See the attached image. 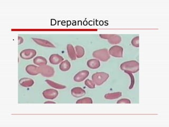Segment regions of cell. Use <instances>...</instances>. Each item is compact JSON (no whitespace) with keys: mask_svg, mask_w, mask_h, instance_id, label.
Wrapping results in <instances>:
<instances>
[{"mask_svg":"<svg viewBox=\"0 0 169 127\" xmlns=\"http://www.w3.org/2000/svg\"><path fill=\"white\" fill-rule=\"evenodd\" d=\"M139 62L136 61H129L125 62L121 64L120 68L122 71L130 73H136L139 71Z\"/></svg>","mask_w":169,"mask_h":127,"instance_id":"cell-1","label":"cell"},{"mask_svg":"<svg viewBox=\"0 0 169 127\" xmlns=\"http://www.w3.org/2000/svg\"><path fill=\"white\" fill-rule=\"evenodd\" d=\"M109 77V74L105 72H97L91 76L92 81L95 84L100 86L105 83Z\"/></svg>","mask_w":169,"mask_h":127,"instance_id":"cell-2","label":"cell"},{"mask_svg":"<svg viewBox=\"0 0 169 127\" xmlns=\"http://www.w3.org/2000/svg\"><path fill=\"white\" fill-rule=\"evenodd\" d=\"M93 56L102 62H107L110 58V55L107 49L103 48L97 50L93 52Z\"/></svg>","mask_w":169,"mask_h":127,"instance_id":"cell-3","label":"cell"},{"mask_svg":"<svg viewBox=\"0 0 169 127\" xmlns=\"http://www.w3.org/2000/svg\"><path fill=\"white\" fill-rule=\"evenodd\" d=\"M54 69L53 67L49 65H44L39 67V73L46 77H53L54 74Z\"/></svg>","mask_w":169,"mask_h":127,"instance_id":"cell-4","label":"cell"},{"mask_svg":"<svg viewBox=\"0 0 169 127\" xmlns=\"http://www.w3.org/2000/svg\"><path fill=\"white\" fill-rule=\"evenodd\" d=\"M99 37L103 39H107L110 44H119L122 41L121 37L117 34H99Z\"/></svg>","mask_w":169,"mask_h":127,"instance_id":"cell-5","label":"cell"},{"mask_svg":"<svg viewBox=\"0 0 169 127\" xmlns=\"http://www.w3.org/2000/svg\"><path fill=\"white\" fill-rule=\"evenodd\" d=\"M109 54L112 56L116 58H122L123 56V48L119 46H113L109 49Z\"/></svg>","mask_w":169,"mask_h":127,"instance_id":"cell-6","label":"cell"},{"mask_svg":"<svg viewBox=\"0 0 169 127\" xmlns=\"http://www.w3.org/2000/svg\"><path fill=\"white\" fill-rule=\"evenodd\" d=\"M36 54V51L33 49H26L21 51L20 56L23 59L29 60L33 58Z\"/></svg>","mask_w":169,"mask_h":127,"instance_id":"cell-7","label":"cell"},{"mask_svg":"<svg viewBox=\"0 0 169 127\" xmlns=\"http://www.w3.org/2000/svg\"><path fill=\"white\" fill-rule=\"evenodd\" d=\"M58 94V91L54 89H47L42 92V95L44 98L49 100L56 99Z\"/></svg>","mask_w":169,"mask_h":127,"instance_id":"cell-8","label":"cell"},{"mask_svg":"<svg viewBox=\"0 0 169 127\" xmlns=\"http://www.w3.org/2000/svg\"><path fill=\"white\" fill-rule=\"evenodd\" d=\"M89 75V72L87 70H83L77 73L74 77V80L76 82H81L84 81Z\"/></svg>","mask_w":169,"mask_h":127,"instance_id":"cell-9","label":"cell"},{"mask_svg":"<svg viewBox=\"0 0 169 127\" xmlns=\"http://www.w3.org/2000/svg\"><path fill=\"white\" fill-rule=\"evenodd\" d=\"M32 40L34 41L36 44H39L41 46L49 47V48H54L55 47L54 44L47 40H44L42 39L36 38H32Z\"/></svg>","mask_w":169,"mask_h":127,"instance_id":"cell-10","label":"cell"},{"mask_svg":"<svg viewBox=\"0 0 169 127\" xmlns=\"http://www.w3.org/2000/svg\"><path fill=\"white\" fill-rule=\"evenodd\" d=\"M71 94L74 97H81L86 94V91L80 87H74L71 90Z\"/></svg>","mask_w":169,"mask_h":127,"instance_id":"cell-11","label":"cell"},{"mask_svg":"<svg viewBox=\"0 0 169 127\" xmlns=\"http://www.w3.org/2000/svg\"><path fill=\"white\" fill-rule=\"evenodd\" d=\"M64 58L60 55L54 54L51 55L49 57V62L53 65H58L63 62Z\"/></svg>","mask_w":169,"mask_h":127,"instance_id":"cell-12","label":"cell"},{"mask_svg":"<svg viewBox=\"0 0 169 127\" xmlns=\"http://www.w3.org/2000/svg\"><path fill=\"white\" fill-rule=\"evenodd\" d=\"M26 71L28 74L32 76L39 74V67L34 65H29L26 67Z\"/></svg>","mask_w":169,"mask_h":127,"instance_id":"cell-13","label":"cell"},{"mask_svg":"<svg viewBox=\"0 0 169 127\" xmlns=\"http://www.w3.org/2000/svg\"><path fill=\"white\" fill-rule=\"evenodd\" d=\"M87 65L89 68L95 69H98L101 66V63L97 59H91L87 61Z\"/></svg>","mask_w":169,"mask_h":127,"instance_id":"cell-14","label":"cell"},{"mask_svg":"<svg viewBox=\"0 0 169 127\" xmlns=\"http://www.w3.org/2000/svg\"><path fill=\"white\" fill-rule=\"evenodd\" d=\"M19 83L22 86L29 87L32 86L34 85V82L32 79L30 78H22L19 80Z\"/></svg>","mask_w":169,"mask_h":127,"instance_id":"cell-15","label":"cell"},{"mask_svg":"<svg viewBox=\"0 0 169 127\" xmlns=\"http://www.w3.org/2000/svg\"><path fill=\"white\" fill-rule=\"evenodd\" d=\"M67 50L68 54L69 57L72 61H75L76 59V54L74 50V47L71 44H68L67 46Z\"/></svg>","mask_w":169,"mask_h":127,"instance_id":"cell-16","label":"cell"},{"mask_svg":"<svg viewBox=\"0 0 169 127\" xmlns=\"http://www.w3.org/2000/svg\"><path fill=\"white\" fill-rule=\"evenodd\" d=\"M33 63L39 66H42L44 65H46L47 64V61L44 57L42 56L36 57L33 59Z\"/></svg>","mask_w":169,"mask_h":127,"instance_id":"cell-17","label":"cell"},{"mask_svg":"<svg viewBox=\"0 0 169 127\" xmlns=\"http://www.w3.org/2000/svg\"><path fill=\"white\" fill-rule=\"evenodd\" d=\"M122 93L121 92H117L114 93H107L104 95L105 99L107 100H114L117 99L122 97Z\"/></svg>","mask_w":169,"mask_h":127,"instance_id":"cell-18","label":"cell"},{"mask_svg":"<svg viewBox=\"0 0 169 127\" xmlns=\"http://www.w3.org/2000/svg\"><path fill=\"white\" fill-rule=\"evenodd\" d=\"M71 63L68 60L63 61L59 65V69L63 72L69 71L71 69Z\"/></svg>","mask_w":169,"mask_h":127,"instance_id":"cell-19","label":"cell"},{"mask_svg":"<svg viewBox=\"0 0 169 127\" xmlns=\"http://www.w3.org/2000/svg\"><path fill=\"white\" fill-rule=\"evenodd\" d=\"M46 82L50 86L53 87L54 89H59V90H62V89H66V86H64V85L60 84L58 83H56L54 82L49 80V79H46Z\"/></svg>","mask_w":169,"mask_h":127,"instance_id":"cell-20","label":"cell"},{"mask_svg":"<svg viewBox=\"0 0 169 127\" xmlns=\"http://www.w3.org/2000/svg\"><path fill=\"white\" fill-rule=\"evenodd\" d=\"M75 51L76 54L77 58H81L84 55V49L83 47L81 46H75Z\"/></svg>","mask_w":169,"mask_h":127,"instance_id":"cell-21","label":"cell"},{"mask_svg":"<svg viewBox=\"0 0 169 127\" xmlns=\"http://www.w3.org/2000/svg\"><path fill=\"white\" fill-rule=\"evenodd\" d=\"M93 103V100L91 97H86L83 99H79L76 101L77 104H92Z\"/></svg>","mask_w":169,"mask_h":127,"instance_id":"cell-22","label":"cell"},{"mask_svg":"<svg viewBox=\"0 0 169 127\" xmlns=\"http://www.w3.org/2000/svg\"><path fill=\"white\" fill-rule=\"evenodd\" d=\"M84 84L87 86L90 89H94L95 87V84L94 82L89 79H87L86 80L84 81Z\"/></svg>","mask_w":169,"mask_h":127,"instance_id":"cell-23","label":"cell"},{"mask_svg":"<svg viewBox=\"0 0 169 127\" xmlns=\"http://www.w3.org/2000/svg\"><path fill=\"white\" fill-rule=\"evenodd\" d=\"M125 73H126L127 74H129V76L130 77V78H131V85H130V86L129 87V89L131 90V89L133 88V86H134V85L135 84V79H134V76H133L132 73H130V72H125Z\"/></svg>","mask_w":169,"mask_h":127,"instance_id":"cell-24","label":"cell"},{"mask_svg":"<svg viewBox=\"0 0 169 127\" xmlns=\"http://www.w3.org/2000/svg\"><path fill=\"white\" fill-rule=\"evenodd\" d=\"M131 44L133 46L139 47V36H136L133 38L131 41Z\"/></svg>","mask_w":169,"mask_h":127,"instance_id":"cell-25","label":"cell"},{"mask_svg":"<svg viewBox=\"0 0 169 127\" xmlns=\"http://www.w3.org/2000/svg\"><path fill=\"white\" fill-rule=\"evenodd\" d=\"M131 103V101L127 99H122L119 100V101L117 102V104H123V103H125V104H130Z\"/></svg>","mask_w":169,"mask_h":127,"instance_id":"cell-26","label":"cell"},{"mask_svg":"<svg viewBox=\"0 0 169 127\" xmlns=\"http://www.w3.org/2000/svg\"><path fill=\"white\" fill-rule=\"evenodd\" d=\"M23 42V39L22 37L20 36L18 37V44H22V43Z\"/></svg>","mask_w":169,"mask_h":127,"instance_id":"cell-27","label":"cell"},{"mask_svg":"<svg viewBox=\"0 0 169 127\" xmlns=\"http://www.w3.org/2000/svg\"><path fill=\"white\" fill-rule=\"evenodd\" d=\"M44 104H56L54 102H52V101H47L44 102Z\"/></svg>","mask_w":169,"mask_h":127,"instance_id":"cell-28","label":"cell"}]
</instances>
